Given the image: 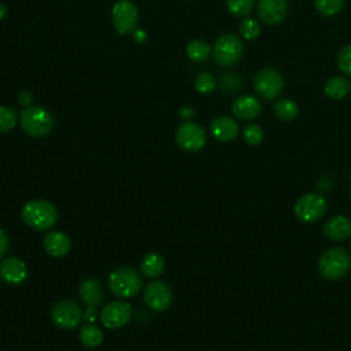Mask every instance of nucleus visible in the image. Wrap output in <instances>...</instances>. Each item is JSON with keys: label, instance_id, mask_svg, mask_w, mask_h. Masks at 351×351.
<instances>
[{"label": "nucleus", "instance_id": "1", "mask_svg": "<svg viewBox=\"0 0 351 351\" xmlns=\"http://www.w3.org/2000/svg\"><path fill=\"white\" fill-rule=\"evenodd\" d=\"M23 222L34 230L44 232L55 226L58 221L56 207L43 199H34L27 202L21 211Z\"/></svg>", "mask_w": 351, "mask_h": 351}, {"label": "nucleus", "instance_id": "2", "mask_svg": "<svg viewBox=\"0 0 351 351\" xmlns=\"http://www.w3.org/2000/svg\"><path fill=\"white\" fill-rule=\"evenodd\" d=\"M110 291L122 299L136 296L143 288V278L140 273L132 266H121L112 270L108 276Z\"/></svg>", "mask_w": 351, "mask_h": 351}, {"label": "nucleus", "instance_id": "3", "mask_svg": "<svg viewBox=\"0 0 351 351\" xmlns=\"http://www.w3.org/2000/svg\"><path fill=\"white\" fill-rule=\"evenodd\" d=\"M21 128L30 137L48 136L55 125L52 114L41 106L25 107L19 114Z\"/></svg>", "mask_w": 351, "mask_h": 351}, {"label": "nucleus", "instance_id": "4", "mask_svg": "<svg viewBox=\"0 0 351 351\" xmlns=\"http://www.w3.org/2000/svg\"><path fill=\"white\" fill-rule=\"evenodd\" d=\"M351 269V255L341 247L326 250L318 259V271L328 280H340Z\"/></svg>", "mask_w": 351, "mask_h": 351}, {"label": "nucleus", "instance_id": "5", "mask_svg": "<svg viewBox=\"0 0 351 351\" xmlns=\"http://www.w3.org/2000/svg\"><path fill=\"white\" fill-rule=\"evenodd\" d=\"M244 52L241 38L233 33H225L219 36L211 49V55L219 66L229 67L236 64Z\"/></svg>", "mask_w": 351, "mask_h": 351}, {"label": "nucleus", "instance_id": "6", "mask_svg": "<svg viewBox=\"0 0 351 351\" xmlns=\"http://www.w3.org/2000/svg\"><path fill=\"white\" fill-rule=\"evenodd\" d=\"M328 208V202L324 195L318 192H308L302 195L293 207L296 218L304 223H314L319 221Z\"/></svg>", "mask_w": 351, "mask_h": 351}, {"label": "nucleus", "instance_id": "7", "mask_svg": "<svg viewBox=\"0 0 351 351\" xmlns=\"http://www.w3.org/2000/svg\"><path fill=\"white\" fill-rule=\"evenodd\" d=\"M284 88V78L276 69L263 67L254 77V89L263 100H274Z\"/></svg>", "mask_w": 351, "mask_h": 351}, {"label": "nucleus", "instance_id": "8", "mask_svg": "<svg viewBox=\"0 0 351 351\" xmlns=\"http://www.w3.org/2000/svg\"><path fill=\"white\" fill-rule=\"evenodd\" d=\"M51 319L60 329H74L84 319L82 307L70 299L58 300L51 307Z\"/></svg>", "mask_w": 351, "mask_h": 351}, {"label": "nucleus", "instance_id": "9", "mask_svg": "<svg viewBox=\"0 0 351 351\" xmlns=\"http://www.w3.org/2000/svg\"><path fill=\"white\" fill-rule=\"evenodd\" d=\"M111 21L119 34H130L137 29L138 11L133 1L118 0L111 10Z\"/></svg>", "mask_w": 351, "mask_h": 351}, {"label": "nucleus", "instance_id": "10", "mask_svg": "<svg viewBox=\"0 0 351 351\" xmlns=\"http://www.w3.org/2000/svg\"><path fill=\"white\" fill-rule=\"evenodd\" d=\"M206 140L207 137L204 129L192 121H185L180 123L176 130L177 145L188 152L200 151L204 147Z\"/></svg>", "mask_w": 351, "mask_h": 351}, {"label": "nucleus", "instance_id": "11", "mask_svg": "<svg viewBox=\"0 0 351 351\" xmlns=\"http://www.w3.org/2000/svg\"><path fill=\"white\" fill-rule=\"evenodd\" d=\"M132 317V306L123 300H112L100 310V322L108 329L125 326Z\"/></svg>", "mask_w": 351, "mask_h": 351}, {"label": "nucleus", "instance_id": "12", "mask_svg": "<svg viewBox=\"0 0 351 351\" xmlns=\"http://www.w3.org/2000/svg\"><path fill=\"white\" fill-rule=\"evenodd\" d=\"M144 302L154 311H165L173 302V292L167 282L162 280L151 281L144 289Z\"/></svg>", "mask_w": 351, "mask_h": 351}, {"label": "nucleus", "instance_id": "13", "mask_svg": "<svg viewBox=\"0 0 351 351\" xmlns=\"http://www.w3.org/2000/svg\"><path fill=\"white\" fill-rule=\"evenodd\" d=\"M256 12L261 19L267 26H276L281 23L288 14L287 0H258Z\"/></svg>", "mask_w": 351, "mask_h": 351}, {"label": "nucleus", "instance_id": "14", "mask_svg": "<svg viewBox=\"0 0 351 351\" xmlns=\"http://www.w3.org/2000/svg\"><path fill=\"white\" fill-rule=\"evenodd\" d=\"M27 277L26 263L16 256L4 258L0 262V278L10 285H19Z\"/></svg>", "mask_w": 351, "mask_h": 351}, {"label": "nucleus", "instance_id": "15", "mask_svg": "<svg viewBox=\"0 0 351 351\" xmlns=\"http://www.w3.org/2000/svg\"><path fill=\"white\" fill-rule=\"evenodd\" d=\"M210 132L215 140L229 143L239 136L240 126L233 118L228 115H219L213 119L210 125Z\"/></svg>", "mask_w": 351, "mask_h": 351}, {"label": "nucleus", "instance_id": "16", "mask_svg": "<svg viewBox=\"0 0 351 351\" xmlns=\"http://www.w3.org/2000/svg\"><path fill=\"white\" fill-rule=\"evenodd\" d=\"M262 111L261 101L250 95H243L237 97L232 104L233 115L240 121H251L259 117Z\"/></svg>", "mask_w": 351, "mask_h": 351}, {"label": "nucleus", "instance_id": "17", "mask_svg": "<svg viewBox=\"0 0 351 351\" xmlns=\"http://www.w3.org/2000/svg\"><path fill=\"white\" fill-rule=\"evenodd\" d=\"M80 298L88 308H97L104 299V288L96 278H86L80 284Z\"/></svg>", "mask_w": 351, "mask_h": 351}, {"label": "nucleus", "instance_id": "18", "mask_svg": "<svg viewBox=\"0 0 351 351\" xmlns=\"http://www.w3.org/2000/svg\"><path fill=\"white\" fill-rule=\"evenodd\" d=\"M43 245L51 256L60 258L67 255L69 251L71 250V240L66 233L53 230L44 236Z\"/></svg>", "mask_w": 351, "mask_h": 351}, {"label": "nucleus", "instance_id": "19", "mask_svg": "<svg viewBox=\"0 0 351 351\" xmlns=\"http://www.w3.org/2000/svg\"><path fill=\"white\" fill-rule=\"evenodd\" d=\"M324 233L329 240L344 241L351 236V219L344 215H335L324 225Z\"/></svg>", "mask_w": 351, "mask_h": 351}, {"label": "nucleus", "instance_id": "20", "mask_svg": "<svg viewBox=\"0 0 351 351\" xmlns=\"http://www.w3.org/2000/svg\"><path fill=\"white\" fill-rule=\"evenodd\" d=\"M350 90H351L350 80L341 75L330 77L324 86V92L326 97H329L330 100H341L350 93Z\"/></svg>", "mask_w": 351, "mask_h": 351}, {"label": "nucleus", "instance_id": "21", "mask_svg": "<svg viewBox=\"0 0 351 351\" xmlns=\"http://www.w3.org/2000/svg\"><path fill=\"white\" fill-rule=\"evenodd\" d=\"M165 266H166V263H165L163 256L159 254L151 252L143 258V261L140 263V270L145 277L156 278L163 273Z\"/></svg>", "mask_w": 351, "mask_h": 351}, {"label": "nucleus", "instance_id": "22", "mask_svg": "<svg viewBox=\"0 0 351 351\" xmlns=\"http://www.w3.org/2000/svg\"><path fill=\"white\" fill-rule=\"evenodd\" d=\"M103 330L93 322L85 324L80 330V341L88 348H96L103 343Z\"/></svg>", "mask_w": 351, "mask_h": 351}, {"label": "nucleus", "instance_id": "23", "mask_svg": "<svg viewBox=\"0 0 351 351\" xmlns=\"http://www.w3.org/2000/svg\"><path fill=\"white\" fill-rule=\"evenodd\" d=\"M273 112L280 121L289 122L298 117L299 107L291 99H278L273 106Z\"/></svg>", "mask_w": 351, "mask_h": 351}, {"label": "nucleus", "instance_id": "24", "mask_svg": "<svg viewBox=\"0 0 351 351\" xmlns=\"http://www.w3.org/2000/svg\"><path fill=\"white\" fill-rule=\"evenodd\" d=\"M186 55L193 62H204L211 55V47L204 40H192L186 45Z\"/></svg>", "mask_w": 351, "mask_h": 351}, {"label": "nucleus", "instance_id": "25", "mask_svg": "<svg viewBox=\"0 0 351 351\" xmlns=\"http://www.w3.org/2000/svg\"><path fill=\"white\" fill-rule=\"evenodd\" d=\"M16 110L11 106L0 107V133H7L12 130L16 125Z\"/></svg>", "mask_w": 351, "mask_h": 351}, {"label": "nucleus", "instance_id": "26", "mask_svg": "<svg viewBox=\"0 0 351 351\" xmlns=\"http://www.w3.org/2000/svg\"><path fill=\"white\" fill-rule=\"evenodd\" d=\"M193 86H195V89H196L199 93L207 95V93H211V92L215 89L217 81H215L214 75L210 74V73H199V74L195 77Z\"/></svg>", "mask_w": 351, "mask_h": 351}, {"label": "nucleus", "instance_id": "27", "mask_svg": "<svg viewBox=\"0 0 351 351\" xmlns=\"http://www.w3.org/2000/svg\"><path fill=\"white\" fill-rule=\"evenodd\" d=\"M344 0H314L315 10L324 16H332L343 8Z\"/></svg>", "mask_w": 351, "mask_h": 351}, {"label": "nucleus", "instance_id": "28", "mask_svg": "<svg viewBox=\"0 0 351 351\" xmlns=\"http://www.w3.org/2000/svg\"><path fill=\"white\" fill-rule=\"evenodd\" d=\"M239 32L245 40H255L261 33V23L254 18H245L240 22Z\"/></svg>", "mask_w": 351, "mask_h": 351}, {"label": "nucleus", "instance_id": "29", "mask_svg": "<svg viewBox=\"0 0 351 351\" xmlns=\"http://www.w3.org/2000/svg\"><path fill=\"white\" fill-rule=\"evenodd\" d=\"M229 12L234 16H247L254 7V0H226Z\"/></svg>", "mask_w": 351, "mask_h": 351}, {"label": "nucleus", "instance_id": "30", "mask_svg": "<svg viewBox=\"0 0 351 351\" xmlns=\"http://www.w3.org/2000/svg\"><path fill=\"white\" fill-rule=\"evenodd\" d=\"M243 137L245 140L247 144L250 145H258L263 141V137H265V133H263V129L259 126V125H255V123H250L247 125L244 129H243Z\"/></svg>", "mask_w": 351, "mask_h": 351}, {"label": "nucleus", "instance_id": "31", "mask_svg": "<svg viewBox=\"0 0 351 351\" xmlns=\"http://www.w3.org/2000/svg\"><path fill=\"white\" fill-rule=\"evenodd\" d=\"M337 67L344 75L351 77V44H347L339 51Z\"/></svg>", "mask_w": 351, "mask_h": 351}, {"label": "nucleus", "instance_id": "32", "mask_svg": "<svg viewBox=\"0 0 351 351\" xmlns=\"http://www.w3.org/2000/svg\"><path fill=\"white\" fill-rule=\"evenodd\" d=\"M8 247H10L8 234L5 233L4 229L0 228V259L5 256V254H7V251H8Z\"/></svg>", "mask_w": 351, "mask_h": 351}, {"label": "nucleus", "instance_id": "33", "mask_svg": "<svg viewBox=\"0 0 351 351\" xmlns=\"http://www.w3.org/2000/svg\"><path fill=\"white\" fill-rule=\"evenodd\" d=\"M18 101L23 107H29L33 101V95L29 90H21L19 95H18Z\"/></svg>", "mask_w": 351, "mask_h": 351}, {"label": "nucleus", "instance_id": "34", "mask_svg": "<svg viewBox=\"0 0 351 351\" xmlns=\"http://www.w3.org/2000/svg\"><path fill=\"white\" fill-rule=\"evenodd\" d=\"M195 115V110L192 108V107H189V106H185V107H182L181 110H180V117L181 118H184V119H189V118H192Z\"/></svg>", "mask_w": 351, "mask_h": 351}, {"label": "nucleus", "instance_id": "35", "mask_svg": "<svg viewBox=\"0 0 351 351\" xmlns=\"http://www.w3.org/2000/svg\"><path fill=\"white\" fill-rule=\"evenodd\" d=\"M133 34H134V40H136L137 43H143V41H145V38H147L144 30H134Z\"/></svg>", "mask_w": 351, "mask_h": 351}, {"label": "nucleus", "instance_id": "36", "mask_svg": "<svg viewBox=\"0 0 351 351\" xmlns=\"http://www.w3.org/2000/svg\"><path fill=\"white\" fill-rule=\"evenodd\" d=\"M5 14H7V8H5V5H4V4H1V3H0V21L5 16Z\"/></svg>", "mask_w": 351, "mask_h": 351}, {"label": "nucleus", "instance_id": "37", "mask_svg": "<svg viewBox=\"0 0 351 351\" xmlns=\"http://www.w3.org/2000/svg\"><path fill=\"white\" fill-rule=\"evenodd\" d=\"M350 196H351V189H350Z\"/></svg>", "mask_w": 351, "mask_h": 351}, {"label": "nucleus", "instance_id": "38", "mask_svg": "<svg viewBox=\"0 0 351 351\" xmlns=\"http://www.w3.org/2000/svg\"><path fill=\"white\" fill-rule=\"evenodd\" d=\"M350 247H351V241H350Z\"/></svg>", "mask_w": 351, "mask_h": 351}]
</instances>
